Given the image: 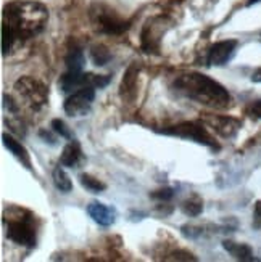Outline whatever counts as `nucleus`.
Wrapping results in <instances>:
<instances>
[{
  "mask_svg": "<svg viewBox=\"0 0 261 262\" xmlns=\"http://www.w3.org/2000/svg\"><path fill=\"white\" fill-rule=\"evenodd\" d=\"M173 89L183 97L210 108L223 110L231 105V95L228 90L214 79L200 73L177 76L173 82Z\"/></svg>",
  "mask_w": 261,
  "mask_h": 262,
  "instance_id": "obj_1",
  "label": "nucleus"
},
{
  "mask_svg": "<svg viewBox=\"0 0 261 262\" xmlns=\"http://www.w3.org/2000/svg\"><path fill=\"white\" fill-rule=\"evenodd\" d=\"M137 76H139V68L134 63L124 73V77L119 85V97L123 98V101L132 103L135 97H137Z\"/></svg>",
  "mask_w": 261,
  "mask_h": 262,
  "instance_id": "obj_11",
  "label": "nucleus"
},
{
  "mask_svg": "<svg viewBox=\"0 0 261 262\" xmlns=\"http://www.w3.org/2000/svg\"><path fill=\"white\" fill-rule=\"evenodd\" d=\"M252 81L253 82H261V68H258V70L252 74Z\"/></svg>",
  "mask_w": 261,
  "mask_h": 262,
  "instance_id": "obj_27",
  "label": "nucleus"
},
{
  "mask_svg": "<svg viewBox=\"0 0 261 262\" xmlns=\"http://www.w3.org/2000/svg\"><path fill=\"white\" fill-rule=\"evenodd\" d=\"M4 225L7 238L19 246L32 248L37 238L36 215L21 206H8L4 211Z\"/></svg>",
  "mask_w": 261,
  "mask_h": 262,
  "instance_id": "obj_3",
  "label": "nucleus"
},
{
  "mask_svg": "<svg viewBox=\"0 0 261 262\" xmlns=\"http://www.w3.org/2000/svg\"><path fill=\"white\" fill-rule=\"evenodd\" d=\"M203 121L208 124V127H211L218 135L224 137V139H232V137H235L242 126L239 119L231 118V116L208 115L203 118Z\"/></svg>",
  "mask_w": 261,
  "mask_h": 262,
  "instance_id": "obj_9",
  "label": "nucleus"
},
{
  "mask_svg": "<svg viewBox=\"0 0 261 262\" xmlns=\"http://www.w3.org/2000/svg\"><path fill=\"white\" fill-rule=\"evenodd\" d=\"M90 18H92L97 29H100L105 34H113V36L123 34L129 28V23L124 21L115 10H111L102 4H97L92 7V10H90Z\"/></svg>",
  "mask_w": 261,
  "mask_h": 262,
  "instance_id": "obj_6",
  "label": "nucleus"
},
{
  "mask_svg": "<svg viewBox=\"0 0 261 262\" xmlns=\"http://www.w3.org/2000/svg\"><path fill=\"white\" fill-rule=\"evenodd\" d=\"M111 77L110 76H97L92 73H83V71H66L58 81V85L62 92L65 94H73L76 90L83 87H95V89H104L110 84Z\"/></svg>",
  "mask_w": 261,
  "mask_h": 262,
  "instance_id": "obj_5",
  "label": "nucleus"
},
{
  "mask_svg": "<svg viewBox=\"0 0 261 262\" xmlns=\"http://www.w3.org/2000/svg\"><path fill=\"white\" fill-rule=\"evenodd\" d=\"M87 214L92 217L94 222L104 227H110L115 224L116 221V209L107 206V204L100 203V201H92L87 206Z\"/></svg>",
  "mask_w": 261,
  "mask_h": 262,
  "instance_id": "obj_12",
  "label": "nucleus"
},
{
  "mask_svg": "<svg viewBox=\"0 0 261 262\" xmlns=\"http://www.w3.org/2000/svg\"><path fill=\"white\" fill-rule=\"evenodd\" d=\"M52 179H53V185L56 187V190H60L62 193H70L73 190V182L70 176L66 174V170L62 167V164H58L53 169Z\"/></svg>",
  "mask_w": 261,
  "mask_h": 262,
  "instance_id": "obj_16",
  "label": "nucleus"
},
{
  "mask_svg": "<svg viewBox=\"0 0 261 262\" xmlns=\"http://www.w3.org/2000/svg\"><path fill=\"white\" fill-rule=\"evenodd\" d=\"M79 182H81V185L86 190L92 191V193H100V191H104L107 188V185L104 184V182H100L98 179L89 176V174H81V176H79Z\"/></svg>",
  "mask_w": 261,
  "mask_h": 262,
  "instance_id": "obj_21",
  "label": "nucleus"
},
{
  "mask_svg": "<svg viewBox=\"0 0 261 262\" xmlns=\"http://www.w3.org/2000/svg\"><path fill=\"white\" fill-rule=\"evenodd\" d=\"M165 134H171V135H177V137H183V139H190V140H195L198 143H203L210 148H219V145L214 142L213 137L208 134V130L205 129L203 124L198 122H184V124H179V126H174L173 129L165 130Z\"/></svg>",
  "mask_w": 261,
  "mask_h": 262,
  "instance_id": "obj_8",
  "label": "nucleus"
},
{
  "mask_svg": "<svg viewBox=\"0 0 261 262\" xmlns=\"http://www.w3.org/2000/svg\"><path fill=\"white\" fill-rule=\"evenodd\" d=\"M150 196L155 198V200L168 201V200H171V198L174 196V190H173V188H163V190H158V191L152 193Z\"/></svg>",
  "mask_w": 261,
  "mask_h": 262,
  "instance_id": "obj_23",
  "label": "nucleus"
},
{
  "mask_svg": "<svg viewBox=\"0 0 261 262\" xmlns=\"http://www.w3.org/2000/svg\"><path fill=\"white\" fill-rule=\"evenodd\" d=\"M180 209H183V212L186 215H190V217H195V215L202 214L203 211V201L200 196L194 195L192 198L186 200L183 204H180Z\"/></svg>",
  "mask_w": 261,
  "mask_h": 262,
  "instance_id": "obj_18",
  "label": "nucleus"
},
{
  "mask_svg": "<svg viewBox=\"0 0 261 262\" xmlns=\"http://www.w3.org/2000/svg\"><path fill=\"white\" fill-rule=\"evenodd\" d=\"M235 49H237V40H234V39L216 42L214 45H211V49L208 50V56H207L208 64L210 66H224L234 56Z\"/></svg>",
  "mask_w": 261,
  "mask_h": 262,
  "instance_id": "obj_10",
  "label": "nucleus"
},
{
  "mask_svg": "<svg viewBox=\"0 0 261 262\" xmlns=\"http://www.w3.org/2000/svg\"><path fill=\"white\" fill-rule=\"evenodd\" d=\"M4 105H5V108H7L10 113H13V115H16V113H18V106L15 105L13 98H11L10 95H4Z\"/></svg>",
  "mask_w": 261,
  "mask_h": 262,
  "instance_id": "obj_25",
  "label": "nucleus"
},
{
  "mask_svg": "<svg viewBox=\"0 0 261 262\" xmlns=\"http://www.w3.org/2000/svg\"><path fill=\"white\" fill-rule=\"evenodd\" d=\"M83 161H84V155L81 150V145H79L76 140H70L63 148L60 164L66 166V167H79V164Z\"/></svg>",
  "mask_w": 261,
  "mask_h": 262,
  "instance_id": "obj_13",
  "label": "nucleus"
},
{
  "mask_svg": "<svg viewBox=\"0 0 261 262\" xmlns=\"http://www.w3.org/2000/svg\"><path fill=\"white\" fill-rule=\"evenodd\" d=\"M94 98H95V87H83L73 92L65 100L63 110L71 118L86 116L94 103Z\"/></svg>",
  "mask_w": 261,
  "mask_h": 262,
  "instance_id": "obj_7",
  "label": "nucleus"
},
{
  "mask_svg": "<svg viewBox=\"0 0 261 262\" xmlns=\"http://www.w3.org/2000/svg\"><path fill=\"white\" fill-rule=\"evenodd\" d=\"M250 113L255 118L261 119V100H255L253 103L250 105Z\"/></svg>",
  "mask_w": 261,
  "mask_h": 262,
  "instance_id": "obj_26",
  "label": "nucleus"
},
{
  "mask_svg": "<svg viewBox=\"0 0 261 262\" xmlns=\"http://www.w3.org/2000/svg\"><path fill=\"white\" fill-rule=\"evenodd\" d=\"M16 36L13 29L10 28L8 23L2 21V55L7 56L11 50V47H13V42H15Z\"/></svg>",
  "mask_w": 261,
  "mask_h": 262,
  "instance_id": "obj_20",
  "label": "nucleus"
},
{
  "mask_svg": "<svg viewBox=\"0 0 261 262\" xmlns=\"http://www.w3.org/2000/svg\"><path fill=\"white\" fill-rule=\"evenodd\" d=\"M2 18L13 29L16 39H31L44 31L49 21V10L34 0H16L5 5Z\"/></svg>",
  "mask_w": 261,
  "mask_h": 262,
  "instance_id": "obj_2",
  "label": "nucleus"
},
{
  "mask_svg": "<svg viewBox=\"0 0 261 262\" xmlns=\"http://www.w3.org/2000/svg\"><path fill=\"white\" fill-rule=\"evenodd\" d=\"M90 58H92L94 64L105 66L111 58V53L105 45H94V47H90Z\"/></svg>",
  "mask_w": 261,
  "mask_h": 262,
  "instance_id": "obj_19",
  "label": "nucleus"
},
{
  "mask_svg": "<svg viewBox=\"0 0 261 262\" xmlns=\"http://www.w3.org/2000/svg\"><path fill=\"white\" fill-rule=\"evenodd\" d=\"M258 2H261V0H247L248 5H253V4H258Z\"/></svg>",
  "mask_w": 261,
  "mask_h": 262,
  "instance_id": "obj_28",
  "label": "nucleus"
},
{
  "mask_svg": "<svg viewBox=\"0 0 261 262\" xmlns=\"http://www.w3.org/2000/svg\"><path fill=\"white\" fill-rule=\"evenodd\" d=\"M2 142H4V145H5V148L7 150L13 155L16 159H19V161L25 164V167L26 169H31V159H29V155H28V151H26V148L23 146L18 140H15L13 137L11 135H8V134H4L2 135Z\"/></svg>",
  "mask_w": 261,
  "mask_h": 262,
  "instance_id": "obj_15",
  "label": "nucleus"
},
{
  "mask_svg": "<svg viewBox=\"0 0 261 262\" xmlns=\"http://www.w3.org/2000/svg\"><path fill=\"white\" fill-rule=\"evenodd\" d=\"M65 61H66L68 71H83V68L86 64L84 52L79 47H73V49L68 50V55H66Z\"/></svg>",
  "mask_w": 261,
  "mask_h": 262,
  "instance_id": "obj_17",
  "label": "nucleus"
},
{
  "mask_svg": "<svg viewBox=\"0 0 261 262\" xmlns=\"http://www.w3.org/2000/svg\"><path fill=\"white\" fill-rule=\"evenodd\" d=\"M15 90L21 97V100L25 101L32 111L42 110L49 101V89L34 77H29V76L19 77L15 82Z\"/></svg>",
  "mask_w": 261,
  "mask_h": 262,
  "instance_id": "obj_4",
  "label": "nucleus"
},
{
  "mask_svg": "<svg viewBox=\"0 0 261 262\" xmlns=\"http://www.w3.org/2000/svg\"><path fill=\"white\" fill-rule=\"evenodd\" d=\"M253 229H261V201L255 203L253 211Z\"/></svg>",
  "mask_w": 261,
  "mask_h": 262,
  "instance_id": "obj_24",
  "label": "nucleus"
},
{
  "mask_svg": "<svg viewBox=\"0 0 261 262\" xmlns=\"http://www.w3.org/2000/svg\"><path fill=\"white\" fill-rule=\"evenodd\" d=\"M50 126H52V129H53L56 134H58L60 137H63V139H66V140H74V137H73L70 127H68L62 119H53Z\"/></svg>",
  "mask_w": 261,
  "mask_h": 262,
  "instance_id": "obj_22",
  "label": "nucleus"
},
{
  "mask_svg": "<svg viewBox=\"0 0 261 262\" xmlns=\"http://www.w3.org/2000/svg\"><path fill=\"white\" fill-rule=\"evenodd\" d=\"M223 248L237 260H244V262L256 260V257H253L252 248L248 246V245H245V243H235L232 240H224L223 242Z\"/></svg>",
  "mask_w": 261,
  "mask_h": 262,
  "instance_id": "obj_14",
  "label": "nucleus"
}]
</instances>
